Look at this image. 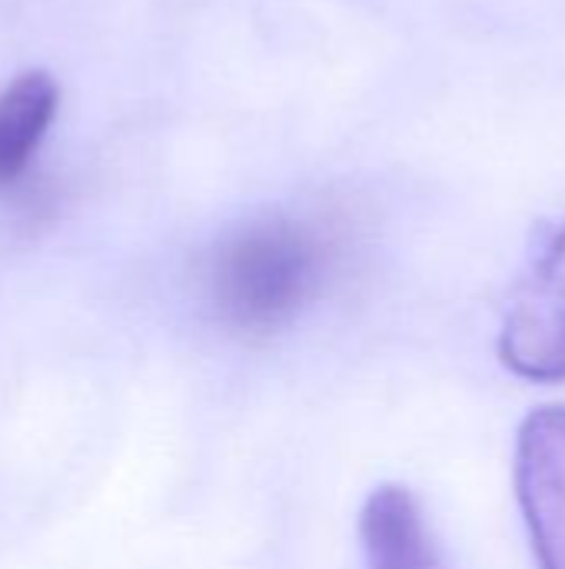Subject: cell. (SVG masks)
Returning <instances> with one entry per match:
<instances>
[{
    "label": "cell",
    "mask_w": 565,
    "mask_h": 569,
    "mask_svg": "<svg viewBox=\"0 0 565 569\" xmlns=\"http://www.w3.org/2000/svg\"><path fill=\"white\" fill-rule=\"evenodd\" d=\"M366 569H446L416 497L406 487H380L360 513Z\"/></svg>",
    "instance_id": "obj_4"
},
{
    "label": "cell",
    "mask_w": 565,
    "mask_h": 569,
    "mask_svg": "<svg viewBox=\"0 0 565 569\" xmlns=\"http://www.w3.org/2000/svg\"><path fill=\"white\" fill-rule=\"evenodd\" d=\"M516 497L539 569H565V407H539L523 420Z\"/></svg>",
    "instance_id": "obj_3"
},
{
    "label": "cell",
    "mask_w": 565,
    "mask_h": 569,
    "mask_svg": "<svg viewBox=\"0 0 565 569\" xmlns=\"http://www.w3.org/2000/svg\"><path fill=\"white\" fill-rule=\"evenodd\" d=\"M60 107V87L47 70H27L0 93V190L17 183L37 157Z\"/></svg>",
    "instance_id": "obj_5"
},
{
    "label": "cell",
    "mask_w": 565,
    "mask_h": 569,
    "mask_svg": "<svg viewBox=\"0 0 565 569\" xmlns=\"http://www.w3.org/2000/svg\"><path fill=\"white\" fill-rule=\"evenodd\" d=\"M330 263V240L303 220L266 217L246 223L210 260V307L233 333L270 337L320 297Z\"/></svg>",
    "instance_id": "obj_1"
},
{
    "label": "cell",
    "mask_w": 565,
    "mask_h": 569,
    "mask_svg": "<svg viewBox=\"0 0 565 569\" xmlns=\"http://www.w3.org/2000/svg\"><path fill=\"white\" fill-rule=\"evenodd\" d=\"M500 357L523 380H565V227L519 283L500 333Z\"/></svg>",
    "instance_id": "obj_2"
}]
</instances>
